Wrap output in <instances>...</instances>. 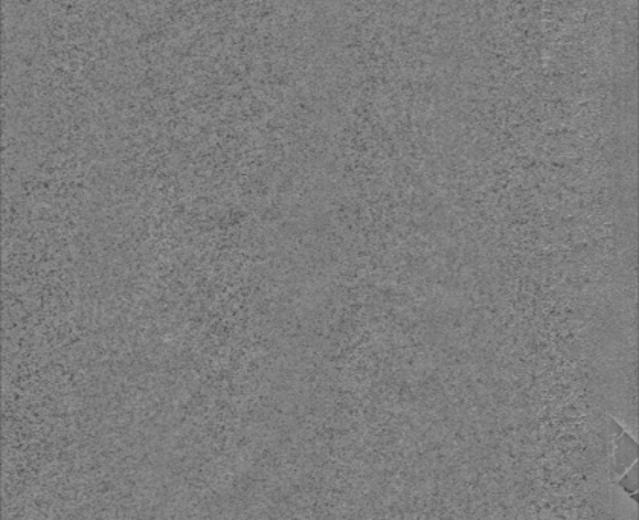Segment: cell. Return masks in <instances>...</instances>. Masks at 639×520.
I'll return each mask as SVG.
<instances>
[{
	"instance_id": "6da1fadb",
	"label": "cell",
	"mask_w": 639,
	"mask_h": 520,
	"mask_svg": "<svg viewBox=\"0 0 639 520\" xmlns=\"http://www.w3.org/2000/svg\"><path fill=\"white\" fill-rule=\"evenodd\" d=\"M615 473L622 475L626 473L638 459V442L630 437L629 433L621 432L615 437Z\"/></svg>"
},
{
	"instance_id": "7a4b0ae2",
	"label": "cell",
	"mask_w": 639,
	"mask_h": 520,
	"mask_svg": "<svg viewBox=\"0 0 639 520\" xmlns=\"http://www.w3.org/2000/svg\"><path fill=\"white\" fill-rule=\"evenodd\" d=\"M620 486H621V488L624 491H626L627 495H630L631 497L635 499V501H638V497H636V493H638V464L636 462L633 464V466H631V468L629 470V472H626V475L622 476V479L620 481Z\"/></svg>"
}]
</instances>
